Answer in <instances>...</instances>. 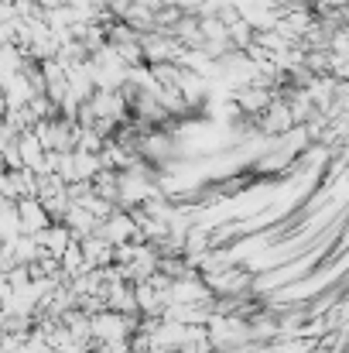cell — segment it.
<instances>
[{"instance_id":"6da1fadb","label":"cell","mask_w":349,"mask_h":353,"mask_svg":"<svg viewBox=\"0 0 349 353\" xmlns=\"http://www.w3.org/2000/svg\"><path fill=\"white\" fill-rule=\"evenodd\" d=\"M17 223H21V234H38V230L48 227V213L34 199H24L17 206Z\"/></svg>"}]
</instances>
